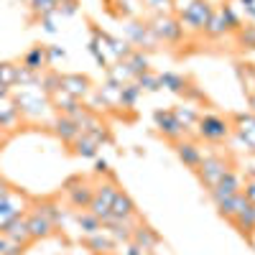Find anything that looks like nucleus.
I'll return each mask as SVG.
<instances>
[{"label": "nucleus", "instance_id": "obj_1", "mask_svg": "<svg viewBox=\"0 0 255 255\" xmlns=\"http://www.w3.org/2000/svg\"><path fill=\"white\" fill-rule=\"evenodd\" d=\"M197 135L207 143H225L232 135V123H230V118H222V115H215V113L199 115Z\"/></svg>", "mask_w": 255, "mask_h": 255}, {"label": "nucleus", "instance_id": "obj_2", "mask_svg": "<svg viewBox=\"0 0 255 255\" xmlns=\"http://www.w3.org/2000/svg\"><path fill=\"white\" fill-rule=\"evenodd\" d=\"M227 171H232V161L225 158L222 153H209V156L202 158V163H199V168H197L194 174L199 176V181L204 184V189H212V186L220 184V179Z\"/></svg>", "mask_w": 255, "mask_h": 255}, {"label": "nucleus", "instance_id": "obj_3", "mask_svg": "<svg viewBox=\"0 0 255 255\" xmlns=\"http://www.w3.org/2000/svg\"><path fill=\"white\" fill-rule=\"evenodd\" d=\"M118 184L115 181H102V184H97L95 186V194H92V202H90V212L97 217V220H102V222H108L110 217H113V202H115V194H118Z\"/></svg>", "mask_w": 255, "mask_h": 255}, {"label": "nucleus", "instance_id": "obj_4", "mask_svg": "<svg viewBox=\"0 0 255 255\" xmlns=\"http://www.w3.org/2000/svg\"><path fill=\"white\" fill-rule=\"evenodd\" d=\"M212 5L207 3V0H189V5L181 8V26H189V28H194V31H204L207 23H209V18H212Z\"/></svg>", "mask_w": 255, "mask_h": 255}, {"label": "nucleus", "instance_id": "obj_5", "mask_svg": "<svg viewBox=\"0 0 255 255\" xmlns=\"http://www.w3.org/2000/svg\"><path fill=\"white\" fill-rule=\"evenodd\" d=\"M151 31L156 36V41H166V44H179L181 36H184V26H181V20L174 18V15H163L158 13L151 23Z\"/></svg>", "mask_w": 255, "mask_h": 255}, {"label": "nucleus", "instance_id": "obj_6", "mask_svg": "<svg viewBox=\"0 0 255 255\" xmlns=\"http://www.w3.org/2000/svg\"><path fill=\"white\" fill-rule=\"evenodd\" d=\"M232 135H235L248 151H255V113H235L230 115Z\"/></svg>", "mask_w": 255, "mask_h": 255}, {"label": "nucleus", "instance_id": "obj_7", "mask_svg": "<svg viewBox=\"0 0 255 255\" xmlns=\"http://www.w3.org/2000/svg\"><path fill=\"white\" fill-rule=\"evenodd\" d=\"M153 120H156L158 133H161L166 140L176 143V140L186 138V128H184V125L176 120L174 110H156V113H153Z\"/></svg>", "mask_w": 255, "mask_h": 255}, {"label": "nucleus", "instance_id": "obj_8", "mask_svg": "<svg viewBox=\"0 0 255 255\" xmlns=\"http://www.w3.org/2000/svg\"><path fill=\"white\" fill-rule=\"evenodd\" d=\"M67 197L72 202L74 209H87L90 202H92V194H95V186L90 184V179H84V176H77L67 184Z\"/></svg>", "mask_w": 255, "mask_h": 255}, {"label": "nucleus", "instance_id": "obj_9", "mask_svg": "<svg viewBox=\"0 0 255 255\" xmlns=\"http://www.w3.org/2000/svg\"><path fill=\"white\" fill-rule=\"evenodd\" d=\"M243 176L232 168V171H227L222 179H220V184L217 186H212V189H207L209 191V199L212 202H220V199H225V197H232V194H238V191H243Z\"/></svg>", "mask_w": 255, "mask_h": 255}, {"label": "nucleus", "instance_id": "obj_10", "mask_svg": "<svg viewBox=\"0 0 255 255\" xmlns=\"http://www.w3.org/2000/svg\"><path fill=\"white\" fill-rule=\"evenodd\" d=\"M23 197H18L15 191H8L5 197H0V232H3L13 220L23 215Z\"/></svg>", "mask_w": 255, "mask_h": 255}, {"label": "nucleus", "instance_id": "obj_11", "mask_svg": "<svg viewBox=\"0 0 255 255\" xmlns=\"http://www.w3.org/2000/svg\"><path fill=\"white\" fill-rule=\"evenodd\" d=\"M174 148H176V156L181 158V163H184L186 168H191V171H197L199 163H202V158H204L199 143H197V140H189V138H181V140L174 143Z\"/></svg>", "mask_w": 255, "mask_h": 255}, {"label": "nucleus", "instance_id": "obj_12", "mask_svg": "<svg viewBox=\"0 0 255 255\" xmlns=\"http://www.w3.org/2000/svg\"><path fill=\"white\" fill-rule=\"evenodd\" d=\"M113 217L115 220H130V222H140L138 220V207H135V202H133V197L128 194V191H118L115 194V202H113Z\"/></svg>", "mask_w": 255, "mask_h": 255}, {"label": "nucleus", "instance_id": "obj_13", "mask_svg": "<svg viewBox=\"0 0 255 255\" xmlns=\"http://www.w3.org/2000/svg\"><path fill=\"white\" fill-rule=\"evenodd\" d=\"M26 222H28V232H31V238L33 240H46V238H51L54 235V230H56V225L51 222V220H46L41 212H28L26 215Z\"/></svg>", "mask_w": 255, "mask_h": 255}, {"label": "nucleus", "instance_id": "obj_14", "mask_svg": "<svg viewBox=\"0 0 255 255\" xmlns=\"http://www.w3.org/2000/svg\"><path fill=\"white\" fill-rule=\"evenodd\" d=\"M133 243L140 245L145 253H156V248L161 245V235H158L153 227H148V225L138 222V225L133 227Z\"/></svg>", "mask_w": 255, "mask_h": 255}, {"label": "nucleus", "instance_id": "obj_15", "mask_svg": "<svg viewBox=\"0 0 255 255\" xmlns=\"http://www.w3.org/2000/svg\"><path fill=\"white\" fill-rule=\"evenodd\" d=\"M230 222H232V227H235L248 243H253V232H255V204H248L240 215H235Z\"/></svg>", "mask_w": 255, "mask_h": 255}, {"label": "nucleus", "instance_id": "obj_16", "mask_svg": "<svg viewBox=\"0 0 255 255\" xmlns=\"http://www.w3.org/2000/svg\"><path fill=\"white\" fill-rule=\"evenodd\" d=\"M248 204H250V202L245 199V194H243V191H238V194H232V197L220 199L215 207H217V212H220V217H225V220L230 222L235 215H240V212H243Z\"/></svg>", "mask_w": 255, "mask_h": 255}, {"label": "nucleus", "instance_id": "obj_17", "mask_svg": "<svg viewBox=\"0 0 255 255\" xmlns=\"http://www.w3.org/2000/svg\"><path fill=\"white\" fill-rule=\"evenodd\" d=\"M90 87H92V82H90L87 77H82V74H64V77H61V90L69 92V95L77 97V100L87 95Z\"/></svg>", "mask_w": 255, "mask_h": 255}, {"label": "nucleus", "instance_id": "obj_18", "mask_svg": "<svg viewBox=\"0 0 255 255\" xmlns=\"http://www.w3.org/2000/svg\"><path fill=\"white\" fill-rule=\"evenodd\" d=\"M84 245H87L95 255H110V253H115V245H118V243L102 230V232H95V235H87Z\"/></svg>", "mask_w": 255, "mask_h": 255}, {"label": "nucleus", "instance_id": "obj_19", "mask_svg": "<svg viewBox=\"0 0 255 255\" xmlns=\"http://www.w3.org/2000/svg\"><path fill=\"white\" fill-rule=\"evenodd\" d=\"M128 31H130V41L135 46H148V49H151L156 44V36H153V31H151L148 23H130Z\"/></svg>", "mask_w": 255, "mask_h": 255}, {"label": "nucleus", "instance_id": "obj_20", "mask_svg": "<svg viewBox=\"0 0 255 255\" xmlns=\"http://www.w3.org/2000/svg\"><path fill=\"white\" fill-rule=\"evenodd\" d=\"M56 135H59L61 140H67V143H74V140L82 135V130H79V125H77L72 118L61 115V118L56 120Z\"/></svg>", "mask_w": 255, "mask_h": 255}, {"label": "nucleus", "instance_id": "obj_21", "mask_svg": "<svg viewBox=\"0 0 255 255\" xmlns=\"http://www.w3.org/2000/svg\"><path fill=\"white\" fill-rule=\"evenodd\" d=\"M74 220H77V225L82 227L84 235H95V232H102V230H105V227H102V220H97L90 209H82V212H77Z\"/></svg>", "mask_w": 255, "mask_h": 255}, {"label": "nucleus", "instance_id": "obj_22", "mask_svg": "<svg viewBox=\"0 0 255 255\" xmlns=\"http://www.w3.org/2000/svg\"><path fill=\"white\" fill-rule=\"evenodd\" d=\"M158 84H161V87H166V90H171V92H176V95H184L186 87H189V82L181 74H174V72L158 74Z\"/></svg>", "mask_w": 255, "mask_h": 255}, {"label": "nucleus", "instance_id": "obj_23", "mask_svg": "<svg viewBox=\"0 0 255 255\" xmlns=\"http://www.w3.org/2000/svg\"><path fill=\"white\" fill-rule=\"evenodd\" d=\"M44 64H49V56H46V49L44 46H36L33 51H28L26 54V59H23V67L28 69V72H38V69H44Z\"/></svg>", "mask_w": 255, "mask_h": 255}, {"label": "nucleus", "instance_id": "obj_24", "mask_svg": "<svg viewBox=\"0 0 255 255\" xmlns=\"http://www.w3.org/2000/svg\"><path fill=\"white\" fill-rule=\"evenodd\" d=\"M72 145H74V153H77V156H82V158H95V156H97V148H100L90 135H84V133H82Z\"/></svg>", "mask_w": 255, "mask_h": 255}, {"label": "nucleus", "instance_id": "obj_25", "mask_svg": "<svg viewBox=\"0 0 255 255\" xmlns=\"http://www.w3.org/2000/svg\"><path fill=\"white\" fill-rule=\"evenodd\" d=\"M174 115H176V120L186 128H197V120H199V113L197 110H191V108H184V105H179V108L174 110Z\"/></svg>", "mask_w": 255, "mask_h": 255}, {"label": "nucleus", "instance_id": "obj_26", "mask_svg": "<svg viewBox=\"0 0 255 255\" xmlns=\"http://www.w3.org/2000/svg\"><path fill=\"white\" fill-rule=\"evenodd\" d=\"M140 95V87L138 84H120V102L125 105V108H133L135 100Z\"/></svg>", "mask_w": 255, "mask_h": 255}, {"label": "nucleus", "instance_id": "obj_27", "mask_svg": "<svg viewBox=\"0 0 255 255\" xmlns=\"http://www.w3.org/2000/svg\"><path fill=\"white\" fill-rule=\"evenodd\" d=\"M135 84L140 87V92H156L161 90V84H158V74H151V72H143L140 77H135Z\"/></svg>", "mask_w": 255, "mask_h": 255}, {"label": "nucleus", "instance_id": "obj_28", "mask_svg": "<svg viewBox=\"0 0 255 255\" xmlns=\"http://www.w3.org/2000/svg\"><path fill=\"white\" fill-rule=\"evenodd\" d=\"M18 72H20V67H15V64H0V84H5V87L15 84Z\"/></svg>", "mask_w": 255, "mask_h": 255}, {"label": "nucleus", "instance_id": "obj_29", "mask_svg": "<svg viewBox=\"0 0 255 255\" xmlns=\"http://www.w3.org/2000/svg\"><path fill=\"white\" fill-rule=\"evenodd\" d=\"M235 33H238V44H240V46H245V49H255V23L243 26V28L235 31Z\"/></svg>", "mask_w": 255, "mask_h": 255}, {"label": "nucleus", "instance_id": "obj_30", "mask_svg": "<svg viewBox=\"0 0 255 255\" xmlns=\"http://www.w3.org/2000/svg\"><path fill=\"white\" fill-rule=\"evenodd\" d=\"M18 115L20 113H18L15 105H3V108H0V128H10Z\"/></svg>", "mask_w": 255, "mask_h": 255}, {"label": "nucleus", "instance_id": "obj_31", "mask_svg": "<svg viewBox=\"0 0 255 255\" xmlns=\"http://www.w3.org/2000/svg\"><path fill=\"white\" fill-rule=\"evenodd\" d=\"M145 5H151L153 10H161L163 13V8H168V5H174V0H143Z\"/></svg>", "mask_w": 255, "mask_h": 255}, {"label": "nucleus", "instance_id": "obj_32", "mask_svg": "<svg viewBox=\"0 0 255 255\" xmlns=\"http://www.w3.org/2000/svg\"><path fill=\"white\" fill-rule=\"evenodd\" d=\"M123 255H148V253H145L140 245H135V243L130 240V243H125V250H123Z\"/></svg>", "mask_w": 255, "mask_h": 255}, {"label": "nucleus", "instance_id": "obj_33", "mask_svg": "<svg viewBox=\"0 0 255 255\" xmlns=\"http://www.w3.org/2000/svg\"><path fill=\"white\" fill-rule=\"evenodd\" d=\"M243 194H245V199H248L250 204H255V179H250V181L243 186Z\"/></svg>", "mask_w": 255, "mask_h": 255}, {"label": "nucleus", "instance_id": "obj_34", "mask_svg": "<svg viewBox=\"0 0 255 255\" xmlns=\"http://www.w3.org/2000/svg\"><path fill=\"white\" fill-rule=\"evenodd\" d=\"M8 191H10V189H8V184H5L3 179H0V197H5V194H8Z\"/></svg>", "mask_w": 255, "mask_h": 255}, {"label": "nucleus", "instance_id": "obj_35", "mask_svg": "<svg viewBox=\"0 0 255 255\" xmlns=\"http://www.w3.org/2000/svg\"><path fill=\"white\" fill-rule=\"evenodd\" d=\"M8 97V87H5V84H0V100H5Z\"/></svg>", "mask_w": 255, "mask_h": 255}, {"label": "nucleus", "instance_id": "obj_36", "mask_svg": "<svg viewBox=\"0 0 255 255\" xmlns=\"http://www.w3.org/2000/svg\"><path fill=\"white\" fill-rule=\"evenodd\" d=\"M250 108H253V113H255V92L250 95Z\"/></svg>", "mask_w": 255, "mask_h": 255}, {"label": "nucleus", "instance_id": "obj_37", "mask_svg": "<svg viewBox=\"0 0 255 255\" xmlns=\"http://www.w3.org/2000/svg\"><path fill=\"white\" fill-rule=\"evenodd\" d=\"M0 255H13V253H0Z\"/></svg>", "mask_w": 255, "mask_h": 255}, {"label": "nucleus", "instance_id": "obj_38", "mask_svg": "<svg viewBox=\"0 0 255 255\" xmlns=\"http://www.w3.org/2000/svg\"><path fill=\"white\" fill-rule=\"evenodd\" d=\"M148 255H158V253H148Z\"/></svg>", "mask_w": 255, "mask_h": 255}, {"label": "nucleus", "instance_id": "obj_39", "mask_svg": "<svg viewBox=\"0 0 255 255\" xmlns=\"http://www.w3.org/2000/svg\"><path fill=\"white\" fill-rule=\"evenodd\" d=\"M110 255H115V253H110Z\"/></svg>", "mask_w": 255, "mask_h": 255}]
</instances>
